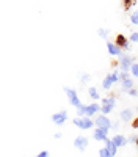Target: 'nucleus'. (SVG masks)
Wrapping results in <instances>:
<instances>
[{
	"mask_svg": "<svg viewBox=\"0 0 138 157\" xmlns=\"http://www.w3.org/2000/svg\"><path fill=\"white\" fill-rule=\"evenodd\" d=\"M74 124L77 127H80V129H91L94 123L90 120V118H75Z\"/></svg>",
	"mask_w": 138,
	"mask_h": 157,
	"instance_id": "nucleus-1",
	"label": "nucleus"
},
{
	"mask_svg": "<svg viewBox=\"0 0 138 157\" xmlns=\"http://www.w3.org/2000/svg\"><path fill=\"white\" fill-rule=\"evenodd\" d=\"M66 94H68V98H69V102L72 104L74 107H77V109L82 107V104H80V101H79V98H77V93H75L74 90L66 88Z\"/></svg>",
	"mask_w": 138,
	"mask_h": 157,
	"instance_id": "nucleus-2",
	"label": "nucleus"
},
{
	"mask_svg": "<svg viewBox=\"0 0 138 157\" xmlns=\"http://www.w3.org/2000/svg\"><path fill=\"white\" fill-rule=\"evenodd\" d=\"M96 126L97 129H104V130H108L111 127V123L107 116H99L97 120H96Z\"/></svg>",
	"mask_w": 138,
	"mask_h": 157,
	"instance_id": "nucleus-3",
	"label": "nucleus"
},
{
	"mask_svg": "<svg viewBox=\"0 0 138 157\" xmlns=\"http://www.w3.org/2000/svg\"><path fill=\"white\" fill-rule=\"evenodd\" d=\"M74 145H75V148H77L79 151H85V148L88 146V138L80 135V137H77L74 140Z\"/></svg>",
	"mask_w": 138,
	"mask_h": 157,
	"instance_id": "nucleus-4",
	"label": "nucleus"
},
{
	"mask_svg": "<svg viewBox=\"0 0 138 157\" xmlns=\"http://www.w3.org/2000/svg\"><path fill=\"white\" fill-rule=\"evenodd\" d=\"M66 118H68V115H66V112H65V110H63V112H60V113H55V115L52 116V121H54L55 124L61 126V124H65Z\"/></svg>",
	"mask_w": 138,
	"mask_h": 157,
	"instance_id": "nucleus-5",
	"label": "nucleus"
},
{
	"mask_svg": "<svg viewBox=\"0 0 138 157\" xmlns=\"http://www.w3.org/2000/svg\"><path fill=\"white\" fill-rule=\"evenodd\" d=\"M93 137H94V140H97V141H107V140H108V138H107V130H104V129H96L94 134H93Z\"/></svg>",
	"mask_w": 138,
	"mask_h": 157,
	"instance_id": "nucleus-6",
	"label": "nucleus"
},
{
	"mask_svg": "<svg viewBox=\"0 0 138 157\" xmlns=\"http://www.w3.org/2000/svg\"><path fill=\"white\" fill-rule=\"evenodd\" d=\"M132 64H133V63L130 61L129 57H122V58H121V69H122V71H129V69L132 68Z\"/></svg>",
	"mask_w": 138,
	"mask_h": 157,
	"instance_id": "nucleus-7",
	"label": "nucleus"
},
{
	"mask_svg": "<svg viewBox=\"0 0 138 157\" xmlns=\"http://www.w3.org/2000/svg\"><path fill=\"white\" fill-rule=\"evenodd\" d=\"M105 143H107V151H108L111 155H115L116 151H118V146L115 145V141H113V140H107Z\"/></svg>",
	"mask_w": 138,
	"mask_h": 157,
	"instance_id": "nucleus-8",
	"label": "nucleus"
},
{
	"mask_svg": "<svg viewBox=\"0 0 138 157\" xmlns=\"http://www.w3.org/2000/svg\"><path fill=\"white\" fill-rule=\"evenodd\" d=\"M99 110H100V107L97 105L96 102L91 104V105H86V116H91V115H94V113L99 112Z\"/></svg>",
	"mask_w": 138,
	"mask_h": 157,
	"instance_id": "nucleus-9",
	"label": "nucleus"
},
{
	"mask_svg": "<svg viewBox=\"0 0 138 157\" xmlns=\"http://www.w3.org/2000/svg\"><path fill=\"white\" fill-rule=\"evenodd\" d=\"M107 47H108V52H110L111 55H121V49H119L118 46H115V44H108Z\"/></svg>",
	"mask_w": 138,
	"mask_h": 157,
	"instance_id": "nucleus-10",
	"label": "nucleus"
},
{
	"mask_svg": "<svg viewBox=\"0 0 138 157\" xmlns=\"http://www.w3.org/2000/svg\"><path fill=\"white\" fill-rule=\"evenodd\" d=\"M111 83H113V78H111V75H108V77H105V78H104V82H102V88H104V90H110V88H111Z\"/></svg>",
	"mask_w": 138,
	"mask_h": 157,
	"instance_id": "nucleus-11",
	"label": "nucleus"
},
{
	"mask_svg": "<svg viewBox=\"0 0 138 157\" xmlns=\"http://www.w3.org/2000/svg\"><path fill=\"white\" fill-rule=\"evenodd\" d=\"M130 118H132V112L130 110H122L121 112V120L122 121H130Z\"/></svg>",
	"mask_w": 138,
	"mask_h": 157,
	"instance_id": "nucleus-12",
	"label": "nucleus"
},
{
	"mask_svg": "<svg viewBox=\"0 0 138 157\" xmlns=\"http://www.w3.org/2000/svg\"><path fill=\"white\" fill-rule=\"evenodd\" d=\"M113 141H115V145L119 148V146H124L125 145V138L122 137V135H116L115 137V140H113Z\"/></svg>",
	"mask_w": 138,
	"mask_h": 157,
	"instance_id": "nucleus-13",
	"label": "nucleus"
},
{
	"mask_svg": "<svg viewBox=\"0 0 138 157\" xmlns=\"http://www.w3.org/2000/svg\"><path fill=\"white\" fill-rule=\"evenodd\" d=\"M132 86H133V83H132V80H129V78H127V80H124V82H122V88H124V90L130 91V90H133Z\"/></svg>",
	"mask_w": 138,
	"mask_h": 157,
	"instance_id": "nucleus-14",
	"label": "nucleus"
},
{
	"mask_svg": "<svg viewBox=\"0 0 138 157\" xmlns=\"http://www.w3.org/2000/svg\"><path fill=\"white\" fill-rule=\"evenodd\" d=\"M99 155H100V157H115V155H111V154L107 151V148L100 149V151H99Z\"/></svg>",
	"mask_w": 138,
	"mask_h": 157,
	"instance_id": "nucleus-15",
	"label": "nucleus"
},
{
	"mask_svg": "<svg viewBox=\"0 0 138 157\" xmlns=\"http://www.w3.org/2000/svg\"><path fill=\"white\" fill-rule=\"evenodd\" d=\"M111 109H113L111 105H102V107H100V112H102L104 115H107V113L111 112Z\"/></svg>",
	"mask_w": 138,
	"mask_h": 157,
	"instance_id": "nucleus-16",
	"label": "nucleus"
},
{
	"mask_svg": "<svg viewBox=\"0 0 138 157\" xmlns=\"http://www.w3.org/2000/svg\"><path fill=\"white\" fill-rule=\"evenodd\" d=\"M90 96H91L93 99H97V98H99V93H97L96 88H90Z\"/></svg>",
	"mask_w": 138,
	"mask_h": 157,
	"instance_id": "nucleus-17",
	"label": "nucleus"
},
{
	"mask_svg": "<svg viewBox=\"0 0 138 157\" xmlns=\"http://www.w3.org/2000/svg\"><path fill=\"white\" fill-rule=\"evenodd\" d=\"M77 115H79V116H85V115H86V105H82V107L77 110Z\"/></svg>",
	"mask_w": 138,
	"mask_h": 157,
	"instance_id": "nucleus-18",
	"label": "nucleus"
},
{
	"mask_svg": "<svg viewBox=\"0 0 138 157\" xmlns=\"http://www.w3.org/2000/svg\"><path fill=\"white\" fill-rule=\"evenodd\" d=\"M104 105H115V99L113 98H110V99H104Z\"/></svg>",
	"mask_w": 138,
	"mask_h": 157,
	"instance_id": "nucleus-19",
	"label": "nucleus"
},
{
	"mask_svg": "<svg viewBox=\"0 0 138 157\" xmlns=\"http://www.w3.org/2000/svg\"><path fill=\"white\" fill-rule=\"evenodd\" d=\"M130 71H132V74L135 75V77H138V64H132V68H130Z\"/></svg>",
	"mask_w": 138,
	"mask_h": 157,
	"instance_id": "nucleus-20",
	"label": "nucleus"
},
{
	"mask_svg": "<svg viewBox=\"0 0 138 157\" xmlns=\"http://www.w3.org/2000/svg\"><path fill=\"white\" fill-rule=\"evenodd\" d=\"M130 21H132V24L138 25V13H133V14L130 16Z\"/></svg>",
	"mask_w": 138,
	"mask_h": 157,
	"instance_id": "nucleus-21",
	"label": "nucleus"
},
{
	"mask_svg": "<svg viewBox=\"0 0 138 157\" xmlns=\"http://www.w3.org/2000/svg\"><path fill=\"white\" fill-rule=\"evenodd\" d=\"M130 41L132 43H138V33H132L130 35Z\"/></svg>",
	"mask_w": 138,
	"mask_h": 157,
	"instance_id": "nucleus-22",
	"label": "nucleus"
},
{
	"mask_svg": "<svg viewBox=\"0 0 138 157\" xmlns=\"http://www.w3.org/2000/svg\"><path fill=\"white\" fill-rule=\"evenodd\" d=\"M99 35L105 39V38H107V30H104V29H99Z\"/></svg>",
	"mask_w": 138,
	"mask_h": 157,
	"instance_id": "nucleus-23",
	"label": "nucleus"
},
{
	"mask_svg": "<svg viewBox=\"0 0 138 157\" xmlns=\"http://www.w3.org/2000/svg\"><path fill=\"white\" fill-rule=\"evenodd\" d=\"M36 157H49V152H47V151H43V152H39V154H38Z\"/></svg>",
	"mask_w": 138,
	"mask_h": 157,
	"instance_id": "nucleus-24",
	"label": "nucleus"
},
{
	"mask_svg": "<svg viewBox=\"0 0 138 157\" xmlns=\"http://www.w3.org/2000/svg\"><path fill=\"white\" fill-rule=\"evenodd\" d=\"M111 78H113V82H118V80H119V75H118V74H113Z\"/></svg>",
	"mask_w": 138,
	"mask_h": 157,
	"instance_id": "nucleus-25",
	"label": "nucleus"
},
{
	"mask_svg": "<svg viewBox=\"0 0 138 157\" xmlns=\"http://www.w3.org/2000/svg\"><path fill=\"white\" fill-rule=\"evenodd\" d=\"M129 93H130L132 96H136V94H138V91H136V90H130V91H129Z\"/></svg>",
	"mask_w": 138,
	"mask_h": 157,
	"instance_id": "nucleus-26",
	"label": "nucleus"
},
{
	"mask_svg": "<svg viewBox=\"0 0 138 157\" xmlns=\"http://www.w3.org/2000/svg\"><path fill=\"white\" fill-rule=\"evenodd\" d=\"M54 137H55V138H61V137H63V135H61V134H60V132H58V134H55V135H54Z\"/></svg>",
	"mask_w": 138,
	"mask_h": 157,
	"instance_id": "nucleus-27",
	"label": "nucleus"
},
{
	"mask_svg": "<svg viewBox=\"0 0 138 157\" xmlns=\"http://www.w3.org/2000/svg\"><path fill=\"white\" fill-rule=\"evenodd\" d=\"M136 112H138V107H136Z\"/></svg>",
	"mask_w": 138,
	"mask_h": 157,
	"instance_id": "nucleus-28",
	"label": "nucleus"
}]
</instances>
